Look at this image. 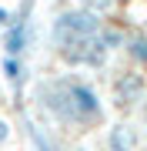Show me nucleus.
<instances>
[{
	"label": "nucleus",
	"mask_w": 147,
	"mask_h": 151,
	"mask_svg": "<svg viewBox=\"0 0 147 151\" xmlns=\"http://www.w3.org/2000/svg\"><path fill=\"white\" fill-rule=\"evenodd\" d=\"M70 84V94H74V108H77V121L80 128H90L104 118V104H100V94L94 91L87 81H77V77H67Z\"/></svg>",
	"instance_id": "f03ea898"
},
{
	"label": "nucleus",
	"mask_w": 147,
	"mask_h": 151,
	"mask_svg": "<svg viewBox=\"0 0 147 151\" xmlns=\"http://www.w3.org/2000/svg\"><path fill=\"white\" fill-rule=\"evenodd\" d=\"M147 94V77L137 74V70H124V74L114 81V101L120 108H137Z\"/></svg>",
	"instance_id": "7ed1b4c3"
},
{
	"label": "nucleus",
	"mask_w": 147,
	"mask_h": 151,
	"mask_svg": "<svg viewBox=\"0 0 147 151\" xmlns=\"http://www.w3.org/2000/svg\"><path fill=\"white\" fill-rule=\"evenodd\" d=\"M70 151H87V148H70Z\"/></svg>",
	"instance_id": "f8f14e48"
},
{
	"label": "nucleus",
	"mask_w": 147,
	"mask_h": 151,
	"mask_svg": "<svg viewBox=\"0 0 147 151\" xmlns=\"http://www.w3.org/2000/svg\"><path fill=\"white\" fill-rule=\"evenodd\" d=\"M107 148L110 151H134L137 148V131L131 124H114L107 134Z\"/></svg>",
	"instance_id": "39448f33"
},
{
	"label": "nucleus",
	"mask_w": 147,
	"mask_h": 151,
	"mask_svg": "<svg viewBox=\"0 0 147 151\" xmlns=\"http://www.w3.org/2000/svg\"><path fill=\"white\" fill-rule=\"evenodd\" d=\"M23 124H27V134H30V141H33V145H37V151H54L50 138H47V134H44V131H40V128H37V124H33L30 118L23 121Z\"/></svg>",
	"instance_id": "6e6552de"
},
{
	"label": "nucleus",
	"mask_w": 147,
	"mask_h": 151,
	"mask_svg": "<svg viewBox=\"0 0 147 151\" xmlns=\"http://www.w3.org/2000/svg\"><path fill=\"white\" fill-rule=\"evenodd\" d=\"M10 17H13V14L7 10V7H0V27H7V24H10Z\"/></svg>",
	"instance_id": "9b49d317"
},
{
	"label": "nucleus",
	"mask_w": 147,
	"mask_h": 151,
	"mask_svg": "<svg viewBox=\"0 0 147 151\" xmlns=\"http://www.w3.org/2000/svg\"><path fill=\"white\" fill-rule=\"evenodd\" d=\"M104 17H97L87 7H70L60 10L50 24V44L57 57L70 67H104L110 50L100 44Z\"/></svg>",
	"instance_id": "f257e3e1"
},
{
	"label": "nucleus",
	"mask_w": 147,
	"mask_h": 151,
	"mask_svg": "<svg viewBox=\"0 0 147 151\" xmlns=\"http://www.w3.org/2000/svg\"><path fill=\"white\" fill-rule=\"evenodd\" d=\"M124 54L137 67H147V30H131L124 37Z\"/></svg>",
	"instance_id": "20e7f679"
},
{
	"label": "nucleus",
	"mask_w": 147,
	"mask_h": 151,
	"mask_svg": "<svg viewBox=\"0 0 147 151\" xmlns=\"http://www.w3.org/2000/svg\"><path fill=\"white\" fill-rule=\"evenodd\" d=\"M124 37H127L124 27H114V24H104V27H100V44L107 50H120V47H124Z\"/></svg>",
	"instance_id": "0eeeda50"
},
{
	"label": "nucleus",
	"mask_w": 147,
	"mask_h": 151,
	"mask_svg": "<svg viewBox=\"0 0 147 151\" xmlns=\"http://www.w3.org/2000/svg\"><path fill=\"white\" fill-rule=\"evenodd\" d=\"M4 77L13 84V91H20V87L27 84V67H23V57L7 54V57H4Z\"/></svg>",
	"instance_id": "423d86ee"
},
{
	"label": "nucleus",
	"mask_w": 147,
	"mask_h": 151,
	"mask_svg": "<svg viewBox=\"0 0 147 151\" xmlns=\"http://www.w3.org/2000/svg\"><path fill=\"white\" fill-rule=\"evenodd\" d=\"M80 7H87V10H94L97 17H107L117 10V0H80Z\"/></svg>",
	"instance_id": "1a4fd4ad"
},
{
	"label": "nucleus",
	"mask_w": 147,
	"mask_h": 151,
	"mask_svg": "<svg viewBox=\"0 0 147 151\" xmlns=\"http://www.w3.org/2000/svg\"><path fill=\"white\" fill-rule=\"evenodd\" d=\"M7 138H10V124H7V121H0V145H4Z\"/></svg>",
	"instance_id": "9d476101"
}]
</instances>
